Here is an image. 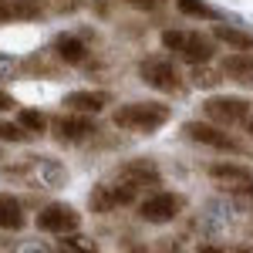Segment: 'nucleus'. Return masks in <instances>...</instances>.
<instances>
[{"mask_svg":"<svg viewBox=\"0 0 253 253\" xmlns=\"http://www.w3.org/2000/svg\"><path fill=\"white\" fill-rule=\"evenodd\" d=\"M169 118H172V108L162 105V101H125V105L115 108L112 122H115V128H122V132L152 135V132H159Z\"/></svg>","mask_w":253,"mask_h":253,"instance_id":"obj_1","label":"nucleus"},{"mask_svg":"<svg viewBox=\"0 0 253 253\" xmlns=\"http://www.w3.org/2000/svg\"><path fill=\"white\" fill-rule=\"evenodd\" d=\"M182 132L189 142H199V145H206V149H216V152H230V156H243L247 152V145L233 138L223 125H216V122H186L182 125Z\"/></svg>","mask_w":253,"mask_h":253,"instance_id":"obj_2","label":"nucleus"},{"mask_svg":"<svg viewBox=\"0 0 253 253\" xmlns=\"http://www.w3.org/2000/svg\"><path fill=\"white\" fill-rule=\"evenodd\" d=\"M250 112H253V101H247L240 95H213V98H206V105H203V115L210 122H216V125H223V128L250 122Z\"/></svg>","mask_w":253,"mask_h":253,"instance_id":"obj_3","label":"nucleus"},{"mask_svg":"<svg viewBox=\"0 0 253 253\" xmlns=\"http://www.w3.org/2000/svg\"><path fill=\"white\" fill-rule=\"evenodd\" d=\"M138 75L142 81L149 84V88H156V91H166V95H179L182 88H186V81L179 75V68H175L169 58H145L138 64Z\"/></svg>","mask_w":253,"mask_h":253,"instance_id":"obj_4","label":"nucleus"},{"mask_svg":"<svg viewBox=\"0 0 253 253\" xmlns=\"http://www.w3.org/2000/svg\"><path fill=\"white\" fill-rule=\"evenodd\" d=\"M138 199V193L132 189V186H125L122 179H105V182H98L95 189L88 193V206L95 210V213H112V210H118V206H132Z\"/></svg>","mask_w":253,"mask_h":253,"instance_id":"obj_5","label":"nucleus"},{"mask_svg":"<svg viewBox=\"0 0 253 253\" xmlns=\"http://www.w3.org/2000/svg\"><path fill=\"white\" fill-rule=\"evenodd\" d=\"M95 135H98V122L88 112H68L54 122V138L61 145H81V142H88Z\"/></svg>","mask_w":253,"mask_h":253,"instance_id":"obj_6","label":"nucleus"},{"mask_svg":"<svg viewBox=\"0 0 253 253\" xmlns=\"http://www.w3.org/2000/svg\"><path fill=\"white\" fill-rule=\"evenodd\" d=\"M182 206H186V199L179 193H152V196H145V199L138 203V216H142L145 223L162 226V223H172L175 216L182 213Z\"/></svg>","mask_w":253,"mask_h":253,"instance_id":"obj_7","label":"nucleus"},{"mask_svg":"<svg viewBox=\"0 0 253 253\" xmlns=\"http://www.w3.org/2000/svg\"><path fill=\"white\" fill-rule=\"evenodd\" d=\"M34 223H38L41 233L64 236V233H71V230H78V226H81V213L75 210V206H68V203H47V206L38 213Z\"/></svg>","mask_w":253,"mask_h":253,"instance_id":"obj_8","label":"nucleus"},{"mask_svg":"<svg viewBox=\"0 0 253 253\" xmlns=\"http://www.w3.org/2000/svg\"><path fill=\"white\" fill-rule=\"evenodd\" d=\"M179 58L186 61V64H210L216 54V38L213 34H199V31H186V38H182V47L175 51Z\"/></svg>","mask_w":253,"mask_h":253,"instance_id":"obj_9","label":"nucleus"},{"mask_svg":"<svg viewBox=\"0 0 253 253\" xmlns=\"http://www.w3.org/2000/svg\"><path fill=\"white\" fill-rule=\"evenodd\" d=\"M115 179H122L125 186H132V189L142 196L145 186H159V169L149 159H132V162H125V166L115 169Z\"/></svg>","mask_w":253,"mask_h":253,"instance_id":"obj_10","label":"nucleus"},{"mask_svg":"<svg viewBox=\"0 0 253 253\" xmlns=\"http://www.w3.org/2000/svg\"><path fill=\"white\" fill-rule=\"evenodd\" d=\"M210 179L223 182V186H250L253 172L247 166H236V162H213L210 166Z\"/></svg>","mask_w":253,"mask_h":253,"instance_id":"obj_11","label":"nucleus"},{"mask_svg":"<svg viewBox=\"0 0 253 253\" xmlns=\"http://www.w3.org/2000/svg\"><path fill=\"white\" fill-rule=\"evenodd\" d=\"M108 101L112 98L105 95V91H71V95H64L68 112H88V115H98Z\"/></svg>","mask_w":253,"mask_h":253,"instance_id":"obj_12","label":"nucleus"},{"mask_svg":"<svg viewBox=\"0 0 253 253\" xmlns=\"http://www.w3.org/2000/svg\"><path fill=\"white\" fill-rule=\"evenodd\" d=\"M213 38L219 41V44H226L230 51H253V34L240 31V27H230V24L213 20Z\"/></svg>","mask_w":253,"mask_h":253,"instance_id":"obj_13","label":"nucleus"},{"mask_svg":"<svg viewBox=\"0 0 253 253\" xmlns=\"http://www.w3.org/2000/svg\"><path fill=\"white\" fill-rule=\"evenodd\" d=\"M54 54H58L64 64H84L88 47H84L75 34H61V38H54Z\"/></svg>","mask_w":253,"mask_h":253,"instance_id":"obj_14","label":"nucleus"},{"mask_svg":"<svg viewBox=\"0 0 253 253\" xmlns=\"http://www.w3.org/2000/svg\"><path fill=\"white\" fill-rule=\"evenodd\" d=\"M219 71H223V78L247 81V75H253V51H233V54H226Z\"/></svg>","mask_w":253,"mask_h":253,"instance_id":"obj_15","label":"nucleus"},{"mask_svg":"<svg viewBox=\"0 0 253 253\" xmlns=\"http://www.w3.org/2000/svg\"><path fill=\"white\" fill-rule=\"evenodd\" d=\"M24 223H27L24 206H20L14 196H3V193H0V230H14V233H17Z\"/></svg>","mask_w":253,"mask_h":253,"instance_id":"obj_16","label":"nucleus"},{"mask_svg":"<svg viewBox=\"0 0 253 253\" xmlns=\"http://www.w3.org/2000/svg\"><path fill=\"white\" fill-rule=\"evenodd\" d=\"M175 10L182 17H196V20H219V10L203 3V0H175Z\"/></svg>","mask_w":253,"mask_h":253,"instance_id":"obj_17","label":"nucleus"},{"mask_svg":"<svg viewBox=\"0 0 253 253\" xmlns=\"http://www.w3.org/2000/svg\"><path fill=\"white\" fill-rule=\"evenodd\" d=\"M17 122L31 132V135H44V132H47V115H44V112H34V108H20Z\"/></svg>","mask_w":253,"mask_h":253,"instance_id":"obj_18","label":"nucleus"},{"mask_svg":"<svg viewBox=\"0 0 253 253\" xmlns=\"http://www.w3.org/2000/svg\"><path fill=\"white\" fill-rule=\"evenodd\" d=\"M31 132L20 125V122H3L0 118V142H27Z\"/></svg>","mask_w":253,"mask_h":253,"instance_id":"obj_19","label":"nucleus"},{"mask_svg":"<svg viewBox=\"0 0 253 253\" xmlns=\"http://www.w3.org/2000/svg\"><path fill=\"white\" fill-rule=\"evenodd\" d=\"M14 3V17H41V7L34 0H10Z\"/></svg>","mask_w":253,"mask_h":253,"instance_id":"obj_20","label":"nucleus"},{"mask_svg":"<svg viewBox=\"0 0 253 253\" xmlns=\"http://www.w3.org/2000/svg\"><path fill=\"white\" fill-rule=\"evenodd\" d=\"M182 38H186V31H162V47L166 51H179L182 47Z\"/></svg>","mask_w":253,"mask_h":253,"instance_id":"obj_21","label":"nucleus"},{"mask_svg":"<svg viewBox=\"0 0 253 253\" xmlns=\"http://www.w3.org/2000/svg\"><path fill=\"white\" fill-rule=\"evenodd\" d=\"M219 75H223V71H219ZM219 75H213V71H206V68H203V71H199V64H196V84H203V88H210V84H216V81H219Z\"/></svg>","mask_w":253,"mask_h":253,"instance_id":"obj_22","label":"nucleus"},{"mask_svg":"<svg viewBox=\"0 0 253 253\" xmlns=\"http://www.w3.org/2000/svg\"><path fill=\"white\" fill-rule=\"evenodd\" d=\"M10 17H14V3L10 0H0V24H7Z\"/></svg>","mask_w":253,"mask_h":253,"instance_id":"obj_23","label":"nucleus"},{"mask_svg":"<svg viewBox=\"0 0 253 253\" xmlns=\"http://www.w3.org/2000/svg\"><path fill=\"white\" fill-rule=\"evenodd\" d=\"M132 7H138V10H156V7H162V0H128Z\"/></svg>","mask_w":253,"mask_h":253,"instance_id":"obj_24","label":"nucleus"},{"mask_svg":"<svg viewBox=\"0 0 253 253\" xmlns=\"http://www.w3.org/2000/svg\"><path fill=\"white\" fill-rule=\"evenodd\" d=\"M14 105H17V101H14V98L7 95V91H0V112H10V108H14Z\"/></svg>","mask_w":253,"mask_h":253,"instance_id":"obj_25","label":"nucleus"},{"mask_svg":"<svg viewBox=\"0 0 253 253\" xmlns=\"http://www.w3.org/2000/svg\"><path fill=\"white\" fill-rule=\"evenodd\" d=\"M247 132H250V135H253V118H250V122H247Z\"/></svg>","mask_w":253,"mask_h":253,"instance_id":"obj_26","label":"nucleus"},{"mask_svg":"<svg viewBox=\"0 0 253 253\" xmlns=\"http://www.w3.org/2000/svg\"><path fill=\"white\" fill-rule=\"evenodd\" d=\"M243 84H250V88H253V75H247V81H243Z\"/></svg>","mask_w":253,"mask_h":253,"instance_id":"obj_27","label":"nucleus"},{"mask_svg":"<svg viewBox=\"0 0 253 253\" xmlns=\"http://www.w3.org/2000/svg\"><path fill=\"white\" fill-rule=\"evenodd\" d=\"M247 189H250V196H253V182H250V186H247Z\"/></svg>","mask_w":253,"mask_h":253,"instance_id":"obj_28","label":"nucleus"}]
</instances>
